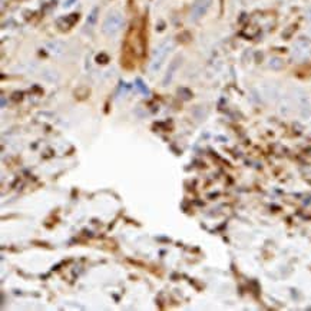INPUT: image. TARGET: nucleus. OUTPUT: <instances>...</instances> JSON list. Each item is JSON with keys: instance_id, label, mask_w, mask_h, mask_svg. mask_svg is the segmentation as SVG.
I'll list each match as a JSON object with an SVG mask.
<instances>
[{"instance_id": "obj_6", "label": "nucleus", "mask_w": 311, "mask_h": 311, "mask_svg": "<svg viewBox=\"0 0 311 311\" xmlns=\"http://www.w3.org/2000/svg\"><path fill=\"white\" fill-rule=\"evenodd\" d=\"M96 12H98L96 9H94V10H92L91 16H89V19H88V23H89V25H94L95 19H96Z\"/></svg>"}, {"instance_id": "obj_2", "label": "nucleus", "mask_w": 311, "mask_h": 311, "mask_svg": "<svg viewBox=\"0 0 311 311\" xmlns=\"http://www.w3.org/2000/svg\"><path fill=\"white\" fill-rule=\"evenodd\" d=\"M171 48H172V42H171V40H165V42H162V43L156 48L155 50H154L152 59H151V63H149L151 72L155 73V72H158V70L162 67V65L165 62V59H166V56H168Z\"/></svg>"}, {"instance_id": "obj_1", "label": "nucleus", "mask_w": 311, "mask_h": 311, "mask_svg": "<svg viewBox=\"0 0 311 311\" xmlns=\"http://www.w3.org/2000/svg\"><path fill=\"white\" fill-rule=\"evenodd\" d=\"M124 16L119 12H111L108 13V16L105 17L103 23H102V32L106 36H115L118 32L124 28Z\"/></svg>"}, {"instance_id": "obj_3", "label": "nucleus", "mask_w": 311, "mask_h": 311, "mask_svg": "<svg viewBox=\"0 0 311 311\" xmlns=\"http://www.w3.org/2000/svg\"><path fill=\"white\" fill-rule=\"evenodd\" d=\"M210 4H211V0H195V3L192 4V9H191V20L195 22V20L201 19L207 13Z\"/></svg>"}, {"instance_id": "obj_7", "label": "nucleus", "mask_w": 311, "mask_h": 311, "mask_svg": "<svg viewBox=\"0 0 311 311\" xmlns=\"http://www.w3.org/2000/svg\"><path fill=\"white\" fill-rule=\"evenodd\" d=\"M307 19H309V20L311 22V7L309 9V10H307Z\"/></svg>"}, {"instance_id": "obj_5", "label": "nucleus", "mask_w": 311, "mask_h": 311, "mask_svg": "<svg viewBox=\"0 0 311 311\" xmlns=\"http://www.w3.org/2000/svg\"><path fill=\"white\" fill-rule=\"evenodd\" d=\"M136 88H138V89L141 91V94H144V95L149 94L148 88H147V86H145V85L142 83V81H141V79H136Z\"/></svg>"}, {"instance_id": "obj_4", "label": "nucleus", "mask_w": 311, "mask_h": 311, "mask_svg": "<svg viewBox=\"0 0 311 311\" xmlns=\"http://www.w3.org/2000/svg\"><path fill=\"white\" fill-rule=\"evenodd\" d=\"M180 62H181V59H175L174 62L171 63L169 70H168V73H166V76H165V79H164V85H168V83L172 81V76H174V73H175V70H177V67H178Z\"/></svg>"}]
</instances>
